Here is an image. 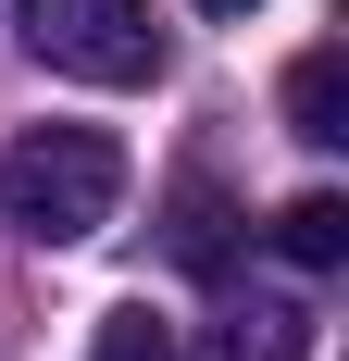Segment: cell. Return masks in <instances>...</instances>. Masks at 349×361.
<instances>
[{"label":"cell","instance_id":"3957f363","mask_svg":"<svg viewBox=\"0 0 349 361\" xmlns=\"http://www.w3.org/2000/svg\"><path fill=\"white\" fill-rule=\"evenodd\" d=\"M200 361H312V312H300V299H237V312L200 336Z\"/></svg>","mask_w":349,"mask_h":361},{"label":"cell","instance_id":"ba28073f","mask_svg":"<svg viewBox=\"0 0 349 361\" xmlns=\"http://www.w3.org/2000/svg\"><path fill=\"white\" fill-rule=\"evenodd\" d=\"M200 13H262V0H200Z\"/></svg>","mask_w":349,"mask_h":361},{"label":"cell","instance_id":"7a4b0ae2","mask_svg":"<svg viewBox=\"0 0 349 361\" xmlns=\"http://www.w3.org/2000/svg\"><path fill=\"white\" fill-rule=\"evenodd\" d=\"M13 25L50 75H88V87H150L162 75V25L150 0H13Z\"/></svg>","mask_w":349,"mask_h":361},{"label":"cell","instance_id":"277c9868","mask_svg":"<svg viewBox=\"0 0 349 361\" xmlns=\"http://www.w3.org/2000/svg\"><path fill=\"white\" fill-rule=\"evenodd\" d=\"M287 125L312 149H349V63L337 50H300V63H287Z\"/></svg>","mask_w":349,"mask_h":361},{"label":"cell","instance_id":"52a82bcc","mask_svg":"<svg viewBox=\"0 0 349 361\" xmlns=\"http://www.w3.org/2000/svg\"><path fill=\"white\" fill-rule=\"evenodd\" d=\"M88 361H174V336H162V312H150V299H125V312H100Z\"/></svg>","mask_w":349,"mask_h":361},{"label":"cell","instance_id":"5b68a950","mask_svg":"<svg viewBox=\"0 0 349 361\" xmlns=\"http://www.w3.org/2000/svg\"><path fill=\"white\" fill-rule=\"evenodd\" d=\"M275 250L300 262V274H337V262H349V200H337V187H300V200L275 212Z\"/></svg>","mask_w":349,"mask_h":361},{"label":"cell","instance_id":"8992f818","mask_svg":"<svg viewBox=\"0 0 349 361\" xmlns=\"http://www.w3.org/2000/svg\"><path fill=\"white\" fill-rule=\"evenodd\" d=\"M225 250H237V212H225L212 175H187L174 187V262H187V274H225Z\"/></svg>","mask_w":349,"mask_h":361},{"label":"cell","instance_id":"6da1fadb","mask_svg":"<svg viewBox=\"0 0 349 361\" xmlns=\"http://www.w3.org/2000/svg\"><path fill=\"white\" fill-rule=\"evenodd\" d=\"M112 200H125V149H112L100 125H37V137H13V162H0V224L37 237V250L100 237Z\"/></svg>","mask_w":349,"mask_h":361}]
</instances>
